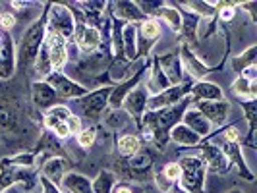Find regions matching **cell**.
Segmentation results:
<instances>
[{
  "label": "cell",
  "mask_w": 257,
  "mask_h": 193,
  "mask_svg": "<svg viewBox=\"0 0 257 193\" xmlns=\"http://www.w3.org/2000/svg\"><path fill=\"white\" fill-rule=\"evenodd\" d=\"M45 35H47V4H45V12L41 14V18H37L26 29L22 43H20V49L16 52V64H20L24 70L33 68L39 51L43 47Z\"/></svg>",
  "instance_id": "6da1fadb"
},
{
  "label": "cell",
  "mask_w": 257,
  "mask_h": 193,
  "mask_svg": "<svg viewBox=\"0 0 257 193\" xmlns=\"http://www.w3.org/2000/svg\"><path fill=\"white\" fill-rule=\"evenodd\" d=\"M182 170L180 187L188 193H205V174L207 168L199 156H182L178 160Z\"/></svg>",
  "instance_id": "7a4b0ae2"
},
{
  "label": "cell",
  "mask_w": 257,
  "mask_h": 193,
  "mask_svg": "<svg viewBox=\"0 0 257 193\" xmlns=\"http://www.w3.org/2000/svg\"><path fill=\"white\" fill-rule=\"evenodd\" d=\"M47 31L56 33L68 43L74 37V18L66 8L64 2H49L47 4Z\"/></svg>",
  "instance_id": "3957f363"
},
{
  "label": "cell",
  "mask_w": 257,
  "mask_h": 193,
  "mask_svg": "<svg viewBox=\"0 0 257 193\" xmlns=\"http://www.w3.org/2000/svg\"><path fill=\"white\" fill-rule=\"evenodd\" d=\"M112 87L114 85H103L99 89L89 91L81 99H76L79 112L83 116H87L89 120H99L104 114V110L108 108V97L112 93Z\"/></svg>",
  "instance_id": "277c9868"
},
{
  "label": "cell",
  "mask_w": 257,
  "mask_h": 193,
  "mask_svg": "<svg viewBox=\"0 0 257 193\" xmlns=\"http://www.w3.org/2000/svg\"><path fill=\"white\" fill-rule=\"evenodd\" d=\"M180 60H182V66H184V70L190 74V77L193 79H197V81H203V77L209 76V74H213V72H219L222 70V66L226 62V56H228V52H230V45H226V51H224V56H222V60H220V64L217 66H207L203 64L195 54L192 52L190 47H186V45H182L180 47Z\"/></svg>",
  "instance_id": "5b68a950"
},
{
  "label": "cell",
  "mask_w": 257,
  "mask_h": 193,
  "mask_svg": "<svg viewBox=\"0 0 257 193\" xmlns=\"http://www.w3.org/2000/svg\"><path fill=\"white\" fill-rule=\"evenodd\" d=\"M161 35H163V27L153 18H147L145 22L138 24V33H136V60L149 56V52L153 51L155 47V41H159Z\"/></svg>",
  "instance_id": "8992f818"
},
{
  "label": "cell",
  "mask_w": 257,
  "mask_h": 193,
  "mask_svg": "<svg viewBox=\"0 0 257 193\" xmlns=\"http://www.w3.org/2000/svg\"><path fill=\"white\" fill-rule=\"evenodd\" d=\"M45 81L54 89L58 99H72V101H76V99H81L83 95L89 93V89L85 85H81L74 77L66 76L64 72H52V74L45 77Z\"/></svg>",
  "instance_id": "52a82bcc"
},
{
  "label": "cell",
  "mask_w": 257,
  "mask_h": 193,
  "mask_svg": "<svg viewBox=\"0 0 257 193\" xmlns=\"http://www.w3.org/2000/svg\"><path fill=\"white\" fill-rule=\"evenodd\" d=\"M41 49L47 54L52 72H62V68L68 62V41L62 39L60 35H56V33L47 31Z\"/></svg>",
  "instance_id": "ba28073f"
},
{
  "label": "cell",
  "mask_w": 257,
  "mask_h": 193,
  "mask_svg": "<svg viewBox=\"0 0 257 193\" xmlns=\"http://www.w3.org/2000/svg\"><path fill=\"white\" fill-rule=\"evenodd\" d=\"M190 89H192V81L186 79L180 85H172L165 89L159 95H153L147 99V110H161V108H168L174 104L182 103L186 97H190Z\"/></svg>",
  "instance_id": "9c48e42d"
},
{
  "label": "cell",
  "mask_w": 257,
  "mask_h": 193,
  "mask_svg": "<svg viewBox=\"0 0 257 193\" xmlns=\"http://www.w3.org/2000/svg\"><path fill=\"white\" fill-rule=\"evenodd\" d=\"M199 158L203 160V164H205L207 170H211V172H215V174H228V170H230V162L226 160V156L222 154L220 151V147H217L215 143H209V141H201L199 145Z\"/></svg>",
  "instance_id": "30bf717a"
},
{
  "label": "cell",
  "mask_w": 257,
  "mask_h": 193,
  "mask_svg": "<svg viewBox=\"0 0 257 193\" xmlns=\"http://www.w3.org/2000/svg\"><path fill=\"white\" fill-rule=\"evenodd\" d=\"M153 58L155 62L159 64V68L163 70V74L167 76L170 85H180V83L186 81L180 52H167V54H159V56H153Z\"/></svg>",
  "instance_id": "8fae6325"
},
{
  "label": "cell",
  "mask_w": 257,
  "mask_h": 193,
  "mask_svg": "<svg viewBox=\"0 0 257 193\" xmlns=\"http://www.w3.org/2000/svg\"><path fill=\"white\" fill-rule=\"evenodd\" d=\"M16 47L8 31L0 29V79H10L16 72Z\"/></svg>",
  "instance_id": "7c38bea8"
},
{
  "label": "cell",
  "mask_w": 257,
  "mask_h": 193,
  "mask_svg": "<svg viewBox=\"0 0 257 193\" xmlns=\"http://www.w3.org/2000/svg\"><path fill=\"white\" fill-rule=\"evenodd\" d=\"M147 99H149V93L147 89L143 87V85H138L134 91H130L128 97L124 99V112L130 116V118H134V122L138 124V128L142 126V118L145 114V110H147Z\"/></svg>",
  "instance_id": "4fadbf2b"
},
{
  "label": "cell",
  "mask_w": 257,
  "mask_h": 193,
  "mask_svg": "<svg viewBox=\"0 0 257 193\" xmlns=\"http://www.w3.org/2000/svg\"><path fill=\"white\" fill-rule=\"evenodd\" d=\"M106 8L110 10V16H114L116 20L124 22V24H142L147 18L142 14L136 2H128V0H120V2H108Z\"/></svg>",
  "instance_id": "5bb4252c"
},
{
  "label": "cell",
  "mask_w": 257,
  "mask_h": 193,
  "mask_svg": "<svg viewBox=\"0 0 257 193\" xmlns=\"http://www.w3.org/2000/svg\"><path fill=\"white\" fill-rule=\"evenodd\" d=\"M174 8H178V12H180V18H182V27H180V35L182 37V45H186V47H195L197 45V31H199V20L201 18H197L195 14L188 12V10H184L178 2H170Z\"/></svg>",
  "instance_id": "9a60e30c"
},
{
  "label": "cell",
  "mask_w": 257,
  "mask_h": 193,
  "mask_svg": "<svg viewBox=\"0 0 257 193\" xmlns=\"http://www.w3.org/2000/svg\"><path fill=\"white\" fill-rule=\"evenodd\" d=\"M195 104L193 108H197L201 114L205 116L211 124V128H220L228 116V110H230V104L228 101H215V103H207V101H199V103H192Z\"/></svg>",
  "instance_id": "2e32d148"
},
{
  "label": "cell",
  "mask_w": 257,
  "mask_h": 193,
  "mask_svg": "<svg viewBox=\"0 0 257 193\" xmlns=\"http://www.w3.org/2000/svg\"><path fill=\"white\" fill-rule=\"evenodd\" d=\"M220 151H222V154L226 156V160L230 162V166L232 164H234V166H238V172H240V176H242L245 181L255 180L253 172L249 170V166H247V162H245V158H244V154H242V145H240V143L222 141Z\"/></svg>",
  "instance_id": "e0dca14e"
},
{
  "label": "cell",
  "mask_w": 257,
  "mask_h": 193,
  "mask_svg": "<svg viewBox=\"0 0 257 193\" xmlns=\"http://www.w3.org/2000/svg\"><path fill=\"white\" fill-rule=\"evenodd\" d=\"M31 99H33V104L39 110H45V112L49 108H52L54 104H58L56 93L45 79H37V81L31 83Z\"/></svg>",
  "instance_id": "ac0fdd59"
},
{
  "label": "cell",
  "mask_w": 257,
  "mask_h": 193,
  "mask_svg": "<svg viewBox=\"0 0 257 193\" xmlns=\"http://www.w3.org/2000/svg\"><path fill=\"white\" fill-rule=\"evenodd\" d=\"M182 124H184L186 128L192 129L193 133H197V135L201 137V141L207 139V137L213 133V128H211L209 120H207L205 116L201 114L197 108H192V106H188L186 112L182 114Z\"/></svg>",
  "instance_id": "d6986e66"
},
{
  "label": "cell",
  "mask_w": 257,
  "mask_h": 193,
  "mask_svg": "<svg viewBox=\"0 0 257 193\" xmlns=\"http://www.w3.org/2000/svg\"><path fill=\"white\" fill-rule=\"evenodd\" d=\"M190 97L193 103L207 101V103H215V101H224V93L217 83L213 81H193Z\"/></svg>",
  "instance_id": "ffe728a7"
},
{
  "label": "cell",
  "mask_w": 257,
  "mask_h": 193,
  "mask_svg": "<svg viewBox=\"0 0 257 193\" xmlns=\"http://www.w3.org/2000/svg\"><path fill=\"white\" fill-rule=\"evenodd\" d=\"M68 170H70V162L66 158L51 156L49 160H45L41 176H45L51 183H54L58 187V185H62V180H64L66 174H68Z\"/></svg>",
  "instance_id": "44dd1931"
},
{
  "label": "cell",
  "mask_w": 257,
  "mask_h": 193,
  "mask_svg": "<svg viewBox=\"0 0 257 193\" xmlns=\"http://www.w3.org/2000/svg\"><path fill=\"white\" fill-rule=\"evenodd\" d=\"M242 110L245 114V120H247V135L242 139V145L244 147H249V149H257L255 143V131H257V104L255 101H242Z\"/></svg>",
  "instance_id": "7402d4cb"
},
{
  "label": "cell",
  "mask_w": 257,
  "mask_h": 193,
  "mask_svg": "<svg viewBox=\"0 0 257 193\" xmlns=\"http://www.w3.org/2000/svg\"><path fill=\"white\" fill-rule=\"evenodd\" d=\"M143 87L147 89L149 97L159 95V93H163V91L168 89V87H172V85L168 83L167 76L163 74V70H161L159 64L155 62V58H151V66H149V79H147V83H145Z\"/></svg>",
  "instance_id": "603a6c76"
},
{
  "label": "cell",
  "mask_w": 257,
  "mask_h": 193,
  "mask_svg": "<svg viewBox=\"0 0 257 193\" xmlns=\"http://www.w3.org/2000/svg\"><path fill=\"white\" fill-rule=\"evenodd\" d=\"M76 6L83 12L85 20H87V26L95 27V29L103 27V10L106 8L104 2H76Z\"/></svg>",
  "instance_id": "cb8c5ba5"
},
{
  "label": "cell",
  "mask_w": 257,
  "mask_h": 193,
  "mask_svg": "<svg viewBox=\"0 0 257 193\" xmlns=\"http://www.w3.org/2000/svg\"><path fill=\"white\" fill-rule=\"evenodd\" d=\"M153 20H157L159 24H161V22H165V24L170 27V31H172V33H176V35L180 33V27H182L180 12H178V8H174L170 2H165V4L157 10Z\"/></svg>",
  "instance_id": "d4e9b609"
},
{
  "label": "cell",
  "mask_w": 257,
  "mask_h": 193,
  "mask_svg": "<svg viewBox=\"0 0 257 193\" xmlns=\"http://www.w3.org/2000/svg\"><path fill=\"white\" fill-rule=\"evenodd\" d=\"M155 162V156L149 149H140L134 156L128 158L130 172H134L136 176H143L145 172H149Z\"/></svg>",
  "instance_id": "484cf974"
},
{
  "label": "cell",
  "mask_w": 257,
  "mask_h": 193,
  "mask_svg": "<svg viewBox=\"0 0 257 193\" xmlns=\"http://www.w3.org/2000/svg\"><path fill=\"white\" fill-rule=\"evenodd\" d=\"M222 2H207V0H188L180 2L182 8H188V12L195 14L197 18H215L217 10L220 8Z\"/></svg>",
  "instance_id": "4316f807"
},
{
  "label": "cell",
  "mask_w": 257,
  "mask_h": 193,
  "mask_svg": "<svg viewBox=\"0 0 257 193\" xmlns=\"http://www.w3.org/2000/svg\"><path fill=\"white\" fill-rule=\"evenodd\" d=\"M76 45L81 52L91 54V52H95L97 49H101V45H103V35H101L99 29L87 26L85 27V31H83V35L79 37V41H77Z\"/></svg>",
  "instance_id": "83f0119b"
},
{
  "label": "cell",
  "mask_w": 257,
  "mask_h": 193,
  "mask_svg": "<svg viewBox=\"0 0 257 193\" xmlns=\"http://www.w3.org/2000/svg\"><path fill=\"white\" fill-rule=\"evenodd\" d=\"M168 139H172V141L178 143V145H184V147H197L201 143V137L197 133H193L190 128H186L182 122L170 129Z\"/></svg>",
  "instance_id": "f1b7e54d"
},
{
  "label": "cell",
  "mask_w": 257,
  "mask_h": 193,
  "mask_svg": "<svg viewBox=\"0 0 257 193\" xmlns=\"http://www.w3.org/2000/svg\"><path fill=\"white\" fill-rule=\"evenodd\" d=\"M64 189L70 193H93V185L87 176L79 174V172H68L62 180Z\"/></svg>",
  "instance_id": "f546056e"
},
{
  "label": "cell",
  "mask_w": 257,
  "mask_h": 193,
  "mask_svg": "<svg viewBox=\"0 0 257 193\" xmlns=\"http://www.w3.org/2000/svg\"><path fill=\"white\" fill-rule=\"evenodd\" d=\"M230 91L240 99V101H255L257 99V83H251L244 77H236L232 81Z\"/></svg>",
  "instance_id": "4dcf8cb0"
},
{
  "label": "cell",
  "mask_w": 257,
  "mask_h": 193,
  "mask_svg": "<svg viewBox=\"0 0 257 193\" xmlns=\"http://www.w3.org/2000/svg\"><path fill=\"white\" fill-rule=\"evenodd\" d=\"M136 33L138 26L136 24H126L122 31V47H124V60L126 62H136Z\"/></svg>",
  "instance_id": "1f68e13d"
},
{
  "label": "cell",
  "mask_w": 257,
  "mask_h": 193,
  "mask_svg": "<svg viewBox=\"0 0 257 193\" xmlns=\"http://www.w3.org/2000/svg\"><path fill=\"white\" fill-rule=\"evenodd\" d=\"M91 185H93V193H112L116 185V176L110 170H103L91 181Z\"/></svg>",
  "instance_id": "d6a6232c"
},
{
  "label": "cell",
  "mask_w": 257,
  "mask_h": 193,
  "mask_svg": "<svg viewBox=\"0 0 257 193\" xmlns=\"http://www.w3.org/2000/svg\"><path fill=\"white\" fill-rule=\"evenodd\" d=\"M116 145H118L120 154L130 158V156H134V154L142 149V139H140L138 135H134V133H126V135H122V137L118 139Z\"/></svg>",
  "instance_id": "836d02e7"
},
{
  "label": "cell",
  "mask_w": 257,
  "mask_h": 193,
  "mask_svg": "<svg viewBox=\"0 0 257 193\" xmlns=\"http://www.w3.org/2000/svg\"><path fill=\"white\" fill-rule=\"evenodd\" d=\"M255 56H257V45H251L242 54H238L236 58H232V70L238 72V74H242L245 68L255 66Z\"/></svg>",
  "instance_id": "e575fe53"
},
{
  "label": "cell",
  "mask_w": 257,
  "mask_h": 193,
  "mask_svg": "<svg viewBox=\"0 0 257 193\" xmlns=\"http://www.w3.org/2000/svg\"><path fill=\"white\" fill-rule=\"evenodd\" d=\"M0 128L4 129H18V116L12 106H8L6 103H0Z\"/></svg>",
  "instance_id": "d590c367"
},
{
  "label": "cell",
  "mask_w": 257,
  "mask_h": 193,
  "mask_svg": "<svg viewBox=\"0 0 257 193\" xmlns=\"http://www.w3.org/2000/svg\"><path fill=\"white\" fill-rule=\"evenodd\" d=\"M234 18H236V2H232V0L222 2L220 8L217 10V20L224 22V24H228V22H232Z\"/></svg>",
  "instance_id": "8d00e7d4"
},
{
  "label": "cell",
  "mask_w": 257,
  "mask_h": 193,
  "mask_svg": "<svg viewBox=\"0 0 257 193\" xmlns=\"http://www.w3.org/2000/svg\"><path fill=\"white\" fill-rule=\"evenodd\" d=\"M45 114L56 118L58 122H66V120L74 114V112H72V108H70V106H66V104H54V106H52V108H49Z\"/></svg>",
  "instance_id": "74e56055"
},
{
  "label": "cell",
  "mask_w": 257,
  "mask_h": 193,
  "mask_svg": "<svg viewBox=\"0 0 257 193\" xmlns=\"http://www.w3.org/2000/svg\"><path fill=\"white\" fill-rule=\"evenodd\" d=\"M95 137H97V131H95V128L81 129V131L77 133V143H79V147L89 149L91 145L95 143Z\"/></svg>",
  "instance_id": "f35d334b"
},
{
  "label": "cell",
  "mask_w": 257,
  "mask_h": 193,
  "mask_svg": "<svg viewBox=\"0 0 257 193\" xmlns=\"http://www.w3.org/2000/svg\"><path fill=\"white\" fill-rule=\"evenodd\" d=\"M163 176H165L168 181H172V183L180 180L182 170H180V166H178V162H170V164H167L165 170H163Z\"/></svg>",
  "instance_id": "ab89813d"
},
{
  "label": "cell",
  "mask_w": 257,
  "mask_h": 193,
  "mask_svg": "<svg viewBox=\"0 0 257 193\" xmlns=\"http://www.w3.org/2000/svg\"><path fill=\"white\" fill-rule=\"evenodd\" d=\"M12 27H16V16H14L12 12L0 14V29H4V31L10 33Z\"/></svg>",
  "instance_id": "60d3db41"
},
{
  "label": "cell",
  "mask_w": 257,
  "mask_h": 193,
  "mask_svg": "<svg viewBox=\"0 0 257 193\" xmlns=\"http://www.w3.org/2000/svg\"><path fill=\"white\" fill-rule=\"evenodd\" d=\"M66 126H68V129H70V135H77L79 131H81V120H79V116L72 114L68 120H66Z\"/></svg>",
  "instance_id": "b9f144b4"
},
{
  "label": "cell",
  "mask_w": 257,
  "mask_h": 193,
  "mask_svg": "<svg viewBox=\"0 0 257 193\" xmlns=\"http://www.w3.org/2000/svg\"><path fill=\"white\" fill-rule=\"evenodd\" d=\"M155 181H157V187L161 189V191H170L172 187H174V183L172 181H168L165 176H163V172H159L157 176H155Z\"/></svg>",
  "instance_id": "7bdbcfd3"
},
{
  "label": "cell",
  "mask_w": 257,
  "mask_h": 193,
  "mask_svg": "<svg viewBox=\"0 0 257 193\" xmlns=\"http://www.w3.org/2000/svg\"><path fill=\"white\" fill-rule=\"evenodd\" d=\"M39 183H41V187H43V193H62L54 183H51V181L47 180L45 176H41V174H39Z\"/></svg>",
  "instance_id": "ee69618b"
},
{
  "label": "cell",
  "mask_w": 257,
  "mask_h": 193,
  "mask_svg": "<svg viewBox=\"0 0 257 193\" xmlns=\"http://www.w3.org/2000/svg\"><path fill=\"white\" fill-rule=\"evenodd\" d=\"M52 133H54L58 139H66V137L70 135V129L66 126V122H58V124L52 128Z\"/></svg>",
  "instance_id": "f6af8a7d"
},
{
  "label": "cell",
  "mask_w": 257,
  "mask_h": 193,
  "mask_svg": "<svg viewBox=\"0 0 257 193\" xmlns=\"http://www.w3.org/2000/svg\"><path fill=\"white\" fill-rule=\"evenodd\" d=\"M236 6H242L244 10H247V14L251 16V20L257 24V14H255V8H257V2H236Z\"/></svg>",
  "instance_id": "bcb514c9"
},
{
  "label": "cell",
  "mask_w": 257,
  "mask_h": 193,
  "mask_svg": "<svg viewBox=\"0 0 257 193\" xmlns=\"http://www.w3.org/2000/svg\"><path fill=\"white\" fill-rule=\"evenodd\" d=\"M240 76L244 77V79H247V81H251V83H257V66H249V68H245Z\"/></svg>",
  "instance_id": "7dc6e473"
},
{
  "label": "cell",
  "mask_w": 257,
  "mask_h": 193,
  "mask_svg": "<svg viewBox=\"0 0 257 193\" xmlns=\"http://www.w3.org/2000/svg\"><path fill=\"white\" fill-rule=\"evenodd\" d=\"M112 193H136V191H134V187L128 185V183H118V185H114Z\"/></svg>",
  "instance_id": "c3c4849f"
},
{
  "label": "cell",
  "mask_w": 257,
  "mask_h": 193,
  "mask_svg": "<svg viewBox=\"0 0 257 193\" xmlns=\"http://www.w3.org/2000/svg\"><path fill=\"white\" fill-rule=\"evenodd\" d=\"M170 193H188V191H186V189H182L180 185H174V187L170 189Z\"/></svg>",
  "instance_id": "681fc988"
},
{
  "label": "cell",
  "mask_w": 257,
  "mask_h": 193,
  "mask_svg": "<svg viewBox=\"0 0 257 193\" xmlns=\"http://www.w3.org/2000/svg\"><path fill=\"white\" fill-rule=\"evenodd\" d=\"M226 193H244L242 189H230V191H226Z\"/></svg>",
  "instance_id": "f907efd6"
}]
</instances>
